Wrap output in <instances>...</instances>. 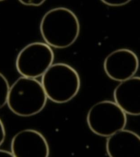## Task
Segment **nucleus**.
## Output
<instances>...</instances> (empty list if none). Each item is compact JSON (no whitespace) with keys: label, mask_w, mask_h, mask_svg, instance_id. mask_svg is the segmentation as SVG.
Returning a JSON list of instances; mask_svg holds the SVG:
<instances>
[{"label":"nucleus","mask_w":140,"mask_h":157,"mask_svg":"<svg viewBox=\"0 0 140 157\" xmlns=\"http://www.w3.org/2000/svg\"><path fill=\"white\" fill-rule=\"evenodd\" d=\"M115 103L125 114H140V78L135 76L122 81L114 89Z\"/></svg>","instance_id":"9"},{"label":"nucleus","mask_w":140,"mask_h":157,"mask_svg":"<svg viewBox=\"0 0 140 157\" xmlns=\"http://www.w3.org/2000/svg\"><path fill=\"white\" fill-rule=\"evenodd\" d=\"M19 2L22 4L28 6H41L45 2V1H19Z\"/></svg>","instance_id":"12"},{"label":"nucleus","mask_w":140,"mask_h":157,"mask_svg":"<svg viewBox=\"0 0 140 157\" xmlns=\"http://www.w3.org/2000/svg\"><path fill=\"white\" fill-rule=\"evenodd\" d=\"M54 54L48 44L33 42L26 45L16 58L17 71L23 77L36 78L42 76L52 65Z\"/></svg>","instance_id":"5"},{"label":"nucleus","mask_w":140,"mask_h":157,"mask_svg":"<svg viewBox=\"0 0 140 157\" xmlns=\"http://www.w3.org/2000/svg\"><path fill=\"white\" fill-rule=\"evenodd\" d=\"M0 157H14L12 153L5 150H0Z\"/></svg>","instance_id":"14"},{"label":"nucleus","mask_w":140,"mask_h":157,"mask_svg":"<svg viewBox=\"0 0 140 157\" xmlns=\"http://www.w3.org/2000/svg\"><path fill=\"white\" fill-rule=\"evenodd\" d=\"M105 4L111 6H120L125 5L130 2L129 1H123V0H110V1H102Z\"/></svg>","instance_id":"11"},{"label":"nucleus","mask_w":140,"mask_h":157,"mask_svg":"<svg viewBox=\"0 0 140 157\" xmlns=\"http://www.w3.org/2000/svg\"><path fill=\"white\" fill-rule=\"evenodd\" d=\"M47 99L39 81L21 76L10 88L6 103L15 115L30 117L42 110Z\"/></svg>","instance_id":"2"},{"label":"nucleus","mask_w":140,"mask_h":157,"mask_svg":"<svg viewBox=\"0 0 140 157\" xmlns=\"http://www.w3.org/2000/svg\"><path fill=\"white\" fill-rule=\"evenodd\" d=\"M6 130L2 121L0 119V146L3 144L6 138Z\"/></svg>","instance_id":"13"},{"label":"nucleus","mask_w":140,"mask_h":157,"mask_svg":"<svg viewBox=\"0 0 140 157\" xmlns=\"http://www.w3.org/2000/svg\"><path fill=\"white\" fill-rule=\"evenodd\" d=\"M40 30L43 39L49 46L66 48L72 45L79 36V22L70 10L55 8L44 14Z\"/></svg>","instance_id":"1"},{"label":"nucleus","mask_w":140,"mask_h":157,"mask_svg":"<svg viewBox=\"0 0 140 157\" xmlns=\"http://www.w3.org/2000/svg\"><path fill=\"white\" fill-rule=\"evenodd\" d=\"M139 61L132 50L121 48L107 56L104 63L106 74L113 80L122 82L134 77L138 71Z\"/></svg>","instance_id":"7"},{"label":"nucleus","mask_w":140,"mask_h":157,"mask_svg":"<svg viewBox=\"0 0 140 157\" xmlns=\"http://www.w3.org/2000/svg\"><path fill=\"white\" fill-rule=\"evenodd\" d=\"M14 157H49L48 142L42 134L35 130H23L16 133L11 142Z\"/></svg>","instance_id":"6"},{"label":"nucleus","mask_w":140,"mask_h":157,"mask_svg":"<svg viewBox=\"0 0 140 157\" xmlns=\"http://www.w3.org/2000/svg\"><path fill=\"white\" fill-rule=\"evenodd\" d=\"M106 150L109 157H140V136L123 129L108 137Z\"/></svg>","instance_id":"8"},{"label":"nucleus","mask_w":140,"mask_h":157,"mask_svg":"<svg viewBox=\"0 0 140 157\" xmlns=\"http://www.w3.org/2000/svg\"><path fill=\"white\" fill-rule=\"evenodd\" d=\"M86 121L93 133L108 137L124 128L127 118L126 114L115 102L106 100L97 103L90 108Z\"/></svg>","instance_id":"4"},{"label":"nucleus","mask_w":140,"mask_h":157,"mask_svg":"<svg viewBox=\"0 0 140 157\" xmlns=\"http://www.w3.org/2000/svg\"><path fill=\"white\" fill-rule=\"evenodd\" d=\"M10 88L7 79L0 73V109L6 104Z\"/></svg>","instance_id":"10"},{"label":"nucleus","mask_w":140,"mask_h":157,"mask_svg":"<svg viewBox=\"0 0 140 157\" xmlns=\"http://www.w3.org/2000/svg\"><path fill=\"white\" fill-rule=\"evenodd\" d=\"M42 85L46 95L56 103H65L78 94L81 81L77 71L63 63L52 65L42 75Z\"/></svg>","instance_id":"3"}]
</instances>
